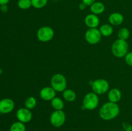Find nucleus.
Here are the masks:
<instances>
[{
    "label": "nucleus",
    "mask_w": 132,
    "mask_h": 131,
    "mask_svg": "<svg viewBox=\"0 0 132 131\" xmlns=\"http://www.w3.org/2000/svg\"><path fill=\"white\" fill-rule=\"evenodd\" d=\"M120 113V109L117 103L109 101L104 104L99 110V116L104 120H111L116 118Z\"/></svg>",
    "instance_id": "1"
},
{
    "label": "nucleus",
    "mask_w": 132,
    "mask_h": 131,
    "mask_svg": "<svg viewBox=\"0 0 132 131\" xmlns=\"http://www.w3.org/2000/svg\"><path fill=\"white\" fill-rule=\"evenodd\" d=\"M128 51V44L126 41L117 39L113 43L112 51L115 57L121 58L125 57Z\"/></svg>",
    "instance_id": "2"
},
{
    "label": "nucleus",
    "mask_w": 132,
    "mask_h": 131,
    "mask_svg": "<svg viewBox=\"0 0 132 131\" xmlns=\"http://www.w3.org/2000/svg\"><path fill=\"white\" fill-rule=\"evenodd\" d=\"M51 86L55 91L63 92L67 88V79L62 74L57 73L52 77Z\"/></svg>",
    "instance_id": "3"
},
{
    "label": "nucleus",
    "mask_w": 132,
    "mask_h": 131,
    "mask_svg": "<svg viewBox=\"0 0 132 131\" xmlns=\"http://www.w3.org/2000/svg\"><path fill=\"white\" fill-rule=\"evenodd\" d=\"M99 97L95 92H89L83 99V107L88 110H94L99 105Z\"/></svg>",
    "instance_id": "4"
},
{
    "label": "nucleus",
    "mask_w": 132,
    "mask_h": 131,
    "mask_svg": "<svg viewBox=\"0 0 132 131\" xmlns=\"http://www.w3.org/2000/svg\"><path fill=\"white\" fill-rule=\"evenodd\" d=\"M54 35V31L51 27L43 26L37 30V37L41 42H46L51 41Z\"/></svg>",
    "instance_id": "5"
},
{
    "label": "nucleus",
    "mask_w": 132,
    "mask_h": 131,
    "mask_svg": "<svg viewBox=\"0 0 132 131\" xmlns=\"http://www.w3.org/2000/svg\"><path fill=\"white\" fill-rule=\"evenodd\" d=\"M50 123L54 127H60L64 125L66 121L65 113L63 110H59L53 112L50 116Z\"/></svg>",
    "instance_id": "6"
},
{
    "label": "nucleus",
    "mask_w": 132,
    "mask_h": 131,
    "mask_svg": "<svg viewBox=\"0 0 132 131\" xmlns=\"http://www.w3.org/2000/svg\"><path fill=\"white\" fill-rule=\"evenodd\" d=\"M92 88L97 95H103L109 89V83L105 79L95 80L92 84Z\"/></svg>",
    "instance_id": "7"
},
{
    "label": "nucleus",
    "mask_w": 132,
    "mask_h": 131,
    "mask_svg": "<svg viewBox=\"0 0 132 131\" xmlns=\"http://www.w3.org/2000/svg\"><path fill=\"white\" fill-rule=\"evenodd\" d=\"M101 36L97 28H89L85 33V39L90 44H96L101 41Z\"/></svg>",
    "instance_id": "8"
},
{
    "label": "nucleus",
    "mask_w": 132,
    "mask_h": 131,
    "mask_svg": "<svg viewBox=\"0 0 132 131\" xmlns=\"http://www.w3.org/2000/svg\"><path fill=\"white\" fill-rule=\"evenodd\" d=\"M14 101L10 98H3L0 100V113L9 114L14 109Z\"/></svg>",
    "instance_id": "9"
},
{
    "label": "nucleus",
    "mask_w": 132,
    "mask_h": 131,
    "mask_svg": "<svg viewBox=\"0 0 132 131\" xmlns=\"http://www.w3.org/2000/svg\"><path fill=\"white\" fill-rule=\"evenodd\" d=\"M16 117L19 121L23 123L29 122L32 118V114L27 108H20L16 113Z\"/></svg>",
    "instance_id": "10"
},
{
    "label": "nucleus",
    "mask_w": 132,
    "mask_h": 131,
    "mask_svg": "<svg viewBox=\"0 0 132 131\" xmlns=\"http://www.w3.org/2000/svg\"><path fill=\"white\" fill-rule=\"evenodd\" d=\"M56 91L51 87H45L40 91V96L44 100L49 101L55 97Z\"/></svg>",
    "instance_id": "11"
},
{
    "label": "nucleus",
    "mask_w": 132,
    "mask_h": 131,
    "mask_svg": "<svg viewBox=\"0 0 132 131\" xmlns=\"http://www.w3.org/2000/svg\"><path fill=\"white\" fill-rule=\"evenodd\" d=\"M85 23L88 28H96L99 26L100 21L97 15L90 14L86 16L85 19Z\"/></svg>",
    "instance_id": "12"
},
{
    "label": "nucleus",
    "mask_w": 132,
    "mask_h": 131,
    "mask_svg": "<svg viewBox=\"0 0 132 131\" xmlns=\"http://www.w3.org/2000/svg\"><path fill=\"white\" fill-rule=\"evenodd\" d=\"M110 23L113 26H118L122 24L124 21V17L121 13L114 12L110 15L108 18Z\"/></svg>",
    "instance_id": "13"
},
{
    "label": "nucleus",
    "mask_w": 132,
    "mask_h": 131,
    "mask_svg": "<svg viewBox=\"0 0 132 131\" xmlns=\"http://www.w3.org/2000/svg\"><path fill=\"white\" fill-rule=\"evenodd\" d=\"M121 92L118 89H112L109 91L108 95V100L110 101L113 103H117L121 100Z\"/></svg>",
    "instance_id": "14"
},
{
    "label": "nucleus",
    "mask_w": 132,
    "mask_h": 131,
    "mask_svg": "<svg viewBox=\"0 0 132 131\" xmlns=\"http://www.w3.org/2000/svg\"><path fill=\"white\" fill-rule=\"evenodd\" d=\"M105 10V6L104 4L101 2H95L90 6V10L92 12V14H95V15H99L101 14L102 13L104 12Z\"/></svg>",
    "instance_id": "15"
},
{
    "label": "nucleus",
    "mask_w": 132,
    "mask_h": 131,
    "mask_svg": "<svg viewBox=\"0 0 132 131\" xmlns=\"http://www.w3.org/2000/svg\"><path fill=\"white\" fill-rule=\"evenodd\" d=\"M99 31H100L101 33V35L103 36H104V37H110L113 33V30L110 24H104L100 27Z\"/></svg>",
    "instance_id": "16"
},
{
    "label": "nucleus",
    "mask_w": 132,
    "mask_h": 131,
    "mask_svg": "<svg viewBox=\"0 0 132 131\" xmlns=\"http://www.w3.org/2000/svg\"><path fill=\"white\" fill-rule=\"evenodd\" d=\"M63 96L64 100L67 101H69V102L73 101L76 99V97H77L76 92L73 90L67 89L63 91Z\"/></svg>",
    "instance_id": "17"
},
{
    "label": "nucleus",
    "mask_w": 132,
    "mask_h": 131,
    "mask_svg": "<svg viewBox=\"0 0 132 131\" xmlns=\"http://www.w3.org/2000/svg\"><path fill=\"white\" fill-rule=\"evenodd\" d=\"M51 104L53 108L56 110H63L64 105L63 100L60 98L58 97H55L54 99H52L51 101Z\"/></svg>",
    "instance_id": "18"
},
{
    "label": "nucleus",
    "mask_w": 132,
    "mask_h": 131,
    "mask_svg": "<svg viewBox=\"0 0 132 131\" xmlns=\"http://www.w3.org/2000/svg\"><path fill=\"white\" fill-rule=\"evenodd\" d=\"M10 131H26V127L24 123L20 121L14 122L10 128Z\"/></svg>",
    "instance_id": "19"
},
{
    "label": "nucleus",
    "mask_w": 132,
    "mask_h": 131,
    "mask_svg": "<svg viewBox=\"0 0 132 131\" xmlns=\"http://www.w3.org/2000/svg\"><path fill=\"white\" fill-rule=\"evenodd\" d=\"M36 104H37V101H36V99L35 98L34 96H30L24 101V105L25 107L28 109H33L36 107Z\"/></svg>",
    "instance_id": "20"
},
{
    "label": "nucleus",
    "mask_w": 132,
    "mask_h": 131,
    "mask_svg": "<svg viewBox=\"0 0 132 131\" xmlns=\"http://www.w3.org/2000/svg\"><path fill=\"white\" fill-rule=\"evenodd\" d=\"M18 6L22 10H27L32 6V1L31 0H19L18 1Z\"/></svg>",
    "instance_id": "21"
},
{
    "label": "nucleus",
    "mask_w": 132,
    "mask_h": 131,
    "mask_svg": "<svg viewBox=\"0 0 132 131\" xmlns=\"http://www.w3.org/2000/svg\"><path fill=\"white\" fill-rule=\"evenodd\" d=\"M48 0H31L32 6L37 9L42 8L45 7L47 4Z\"/></svg>",
    "instance_id": "22"
},
{
    "label": "nucleus",
    "mask_w": 132,
    "mask_h": 131,
    "mask_svg": "<svg viewBox=\"0 0 132 131\" xmlns=\"http://www.w3.org/2000/svg\"><path fill=\"white\" fill-rule=\"evenodd\" d=\"M130 37V32L128 29L126 28H122L118 32V37L119 39L124 40L126 41Z\"/></svg>",
    "instance_id": "23"
},
{
    "label": "nucleus",
    "mask_w": 132,
    "mask_h": 131,
    "mask_svg": "<svg viewBox=\"0 0 132 131\" xmlns=\"http://www.w3.org/2000/svg\"><path fill=\"white\" fill-rule=\"evenodd\" d=\"M125 61L128 65L132 66V52L126 54L125 56Z\"/></svg>",
    "instance_id": "24"
},
{
    "label": "nucleus",
    "mask_w": 132,
    "mask_h": 131,
    "mask_svg": "<svg viewBox=\"0 0 132 131\" xmlns=\"http://www.w3.org/2000/svg\"><path fill=\"white\" fill-rule=\"evenodd\" d=\"M122 126H123V128H125L126 131H132V127L130 123H127V122H125L122 124Z\"/></svg>",
    "instance_id": "25"
},
{
    "label": "nucleus",
    "mask_w": 132,
    "mask_h": 131,
    "mask_svg": "<svg viewBox=\"0 0 132 131\" xmlns=\"http://www.w3.org/2000/svg\"><path fill=\"white\" fill-rule=\"evenodd\" d=\"M82 2L86 6H91L95 2V0H82Z\"/></svg>",
    "instance_id": "26"
},
{
    "label": "nucleus",
    "mask_w": 132,
    "mask_h": 131,
    "mask_svg": "<svg viewBox=\"0 0 132 131\" xmlns=\"http://www.w3.org/2000/svg\"><path fill=\"white\" fill-rule=\"evenodd\" d=\"M8 9L9 8H8L7 5H3L0 6V10H1V11L2 12H6L8 11Z\"/></svg>",
    "instance_id": "27"
},
{
    "label": "nucleus",
    "mask_w": 132,
    "mask_h": 131,
    "mask_svg": "<svg viewBox=\"0 0 132 131\" xmlns=\"http://www.w3.org/2000/svg\"><path fill=\"white\" fill-rule=\"evenodd\" d=\"M86 5H85V3H83L82 2L81 3L79 4V8L80 10H85V9L86 8Z\"/></svg>",
    "instance_id": "28"
},
{
    "label": "nucleus",
    "mask_w": 132,
    "mask_h": 131,
    "mask_svg": "<svg viewBox=\"0 0 132 131\" xmlns=\"http://www.w3.org/2000/svg\"><path fill=\"white\" fill-rule=\"evenodd\" d=\"M10 0H0V6L3 5H7Z\"/></svg>",
    "instance_id": "29"
},
{
    "label": "nucleus",
    "mask_w": 132,
    "mask_h": 131,
    "mask_svg": "<svg viewBox=\"0 0 132 131\" xmlns=\"http://www.w3.org/2000/svg\"><path fill=\"white\" fill-rule=\"evenodd\" d=\"M3 73V71H2V69H0V74H1V73Z\"/></svg>",
    "instance_id": "30"
},
{
    "label": "nucleus",
    "mask_w": 132,
    "mask_h": 131,
    "mask_svg": "<svg viewBox=\"0 0 132 131\" xmlns=\"http://www.w3.org/2000/svg\"><path fill=\"white\" fill-rule=\"evenodd\" d=\"M54 1H57V0H54Z\"/></svg>",
    "instance_id": "31"
}]
</instances>
